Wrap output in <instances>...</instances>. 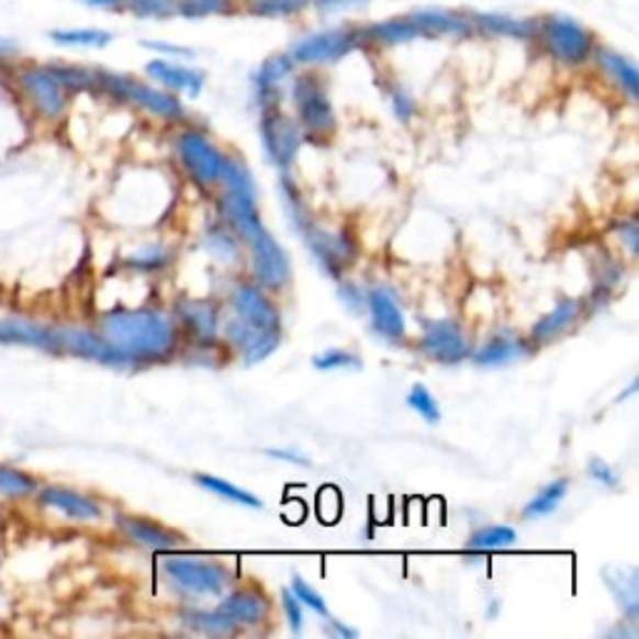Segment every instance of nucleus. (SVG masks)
<instances>
[{
  "label": "nucleus",
  "instance_id": "nucleus-20",
  "mask_svg": "<svg viewBox=\"0 0 639 639\" xmlns=\"http://www.w3.org/2000/svg\"><path fill=\"white\" fill-rule=\"evenodd\" d=\"M115 523L117 527H121V532L127 537V540L138 542L141 547H148V550H155V552L176 550V547L186 545V537L178 535L176 529L162 527L148 517L117 515Z\"/></svg>",
  "mask_w": 639,
  "mask_h": 639
},
{
  "label": "nucleus",
  "instance_id": "nucleus-10",
  "mask_svg": "<svg viewBox=\"0 0 639 639\" xmlns=\"http://www.w3.org/2000/svg\"><path fill=\"white\" fill-rule=\"evenodd\" d=\"M253 255V276L268 290H280L290 280V262L285 250L280 248L265 227L260 225L250 237H245Z\"/></svg>",
  "mask_w": 639,
  "mask_h": 639
},
{
  "label": "nucleus",
  "instance_id": "nucleus-35",
  "mask_svg": "<svg viewBox=\"0 0 639 639\" xmlns=\"http://www.w3.org/2000/svg\"><path fill=\"white\" fill-rule=\"evenodd\" d=\"M568 487H570V482L564 478L550 482V485H545L532 500L527 502L525 509H523V515L529 517V519L552 515L554 509L560 507V502L564 500V495H568Z\"/></svg>",
  "mask_w": 639,
  "mask_h": 639
},
{
  "label": "nucleus",
  "instance_id": "nucleus-3",
  "mask_svg": "<svg viewBox=\"0 0 639 639\" xmlns=\"http://www.w3.org/2000/svg\"><path fill=\"white\" fill-rule=\"evenodd\" d=\"M285 93L292 108H295V121L303 127V133L317 135V138L335 133L337 113L330 90H327L325 78L315 68H298L295 76L290 78Z\"/></svg>",
  "mask_w": 639,
  "mask_h": 639
},
{
  "label": "nucleus",
  "instance_id": "nucleus-1",
  "mask_svg": "<svg viewBox=\"0 0 639 639\" xmlns=\"http://www.w3.org/2000/svg\"><path fill=\"white\" fill-rule=\"evenodd\" d=\"M103 337L127 360H160L176 348V327L158 310H113L100 323Z\"/></svg>",
  "mask_w": 639,
  "mask_h": 639
},
{
  "label": "nucleus",
  "instance_id": "nucleus-2",
  "mask_svg": "<svg viewBox=\"0 0 639 639\" xmlns=\"http://www.w3.org/2000/svg\"><path fill=\"white\" fill-rule=\"evenodd\" d=\"M597 35L580 18L550 11L535 15L532 45H537L547 58L562 68L590 66L592 53L597 48Z\"/></svg>",
  "mask_w": 639,
  "mask_h": 639
},
{
  "label": "nucleus",
  "instance_id": "nucleus-50",
  "mask_svg": "<svg viewBox=\"0 0 639 639\" xmlns=\"http://www.w3.org/2000/svg\"><path fill=\"white\" fill-rule=\"evenodd\" d=\"M282 609H285V615H288V623H290V629L295 635L303 632V623H305V615H303V605H300V599L292 595L290 590L282 592Z\"/></svg>",
  "mask_w": 639,
  "mask_h": 639
},
{
  "label": "nucleus",
  "instance_id": "nucleus-30",
  "mask_svg": "<svg viewBox=\"0 0 639 639\" xmlns=\"http://www.w3.org/2000/svg\"><path fill=\"white\" fill-rule=\"evenodd\" d=\"M617 572V578L605 570V584L612 595L617 597V605L623 607L629 623H637L639 615V592H637V570L635 568H612Z\"/></svg>",
  "mask_w": 639,
  "mask_h": 639
},
{
  "label": "nucleus",
  "instance_id": "nucleus-24",
  "mask_svg": "<svg viewBox=\"0 0 639 639\" xmlns=\"http://www.w3.org/2000/svg\"><path fill=\"white\" fill-rule=\"evenodd\" d=\"M221 213L227 223L235 227V233L243 237H250L260 223V215H258V208H255V195H245V193H233V190H227L221 200Z\"/></svg>",
  "mask_w": 639,
  "mask_h": 639
},
{
  "label": "nucleus",
  "instance_id": "nucleus-56",
  "mask_svg": "<svg viewBox=\"0 0 639 639\" xmlns=\"http://www.w3.org/2000/svg\"><path fill=\"white\" fill-rule=\"evenodd\" d=\"M0 343H3V335H0Z\"/></svg>",
  "mask_w": 639,
  "mask_h": 639
},
{
  "label": "nucleus",
  "instance_id": "nucleus-23",
  "mask_svg": "<svg viewBox=\"0 0 639 639\" xmlns=\"http://www.w3.org/2000/svg\"><path fill=\"white\" fill-rule=\"evenodd\" d=\"M368 307L372 315V325L380 335H385L388 340H403L405 337V317L400 313V307L395 300H392L390 292L385 290H370L368 295Z\"/></svg>",
  "mask_w": 639,
  "mask_h": 639
},
{
  "label": "nucleus",
  "instance_id": "nucleus-26",
  "mask_svg": "<svg viewBox=\"0 0 639 639\" xmlns=\"http://www.w3.org/2000/svg\"><path fill=\"white\" fill-rule=\"evenodd\" d=\"M217 609L225 612V615L231 617L235 625H258V623H262L265 617H268L270 605H268V599L260 595V592L240 590V592H233V595L227 599H223V605Z\"/></svg>",
  "mask_w": 639,
  "mask_h": 639
},
{
  "label": "nucleus",
  "instance_id": "nucleus-9",
  "mask_svg": "<svg viewBox=\"0 0 639 639\" xmlns=\"http://www.w3.org/2000/svg\"><path fill=\"white\" fill-rule=\"evenodd\" d=\"M168 578L180 584L182 590L195 592V595H223L227 582H231V574L225 568L213 562L203 560H188V557H170L162 564Z\"/></svg>",
  "mask_w": 639,
  "mask_h": 639
},
{
  "label": "nucleus",
  "instance_id": "nucleus-17",
  "mask_svg": "<svg viewBox=\"0 0 639 639\" xmlns=\"http://www.w3.org/2000/svg\"><path fill=\"white\" fill-rule=\"evenodd\" d=\"M590 66H595L602 78H607L619 93L627 96L632 103L639 98V68L637 63L619 53L617 48H609L605 43H597L595 53H592Z\"/></svg>",
  "mask_w": 639,
  "mask_h": 639
},
{
  "label": "nucleus",
  "instance_id": "nucleus-19",
  "mask_svg": "<svg viewBox=\"0 0 639 639\" xmlns=\"http://www.w3.org/2000/svg\"><path fill=\"white\" fill-rule=\"evenodd\" d=\"M231 305L235 310V315L248 323L255 330H280V313L278 307L265 298V292L260 288L253 285H240L235 288L231 295Z\"/></svg>",
  "mask_w": 639,
  "mask_h": 639
},
{
  "label": "nucleus",
  "instance_id": "nucleus-41",
  "mask_svg": "<svg viewBox=\"0 0 639 639\" xmlns=\"http://www.w3.org/2000/svg\"><path fill=\"white\" fill-rule=\"evenodd\" d=\"M375 3V0H313V11L317 18H325V21H333V18H345L350 13L368 11V8Z\"/></svg>",
  "mask_w": 639,
  "mask_h": 639
},
{
  "label": "nucleus",
  "instance_id": "nucleus-14",
  "mask_svg": "<svg viewBox=\"0 0 639 639\" xmlns=\"http://www.w3.org/2000/svg\"><path fill=\"white\" fill-rule=\"evenodd\" d=\"M123 103L141 108V111L160 117V121L176 123L186 117V103H182V96L170 93V90L155 83H148V80H138L135 76H131V80H127Z\"/></svg>",
  "mask_w": 639,
  "mask_h": 639
},
{
  "label": "nucleus",
  "instance_id": "nucleus-51",
  "mask_svg": "<svg viewBox=\"0 0 639 639\" xmlns=\"http://www.w3.org/2000/svg\"><path fill=\"white\" fill-rule=\"evenodd\" d=\"M78 3L90 8V11H100V13L121 15L123 11V0H78Z\"/></svg>",
  "mask_w": 639,
  "mask_h": 639
},
{
  "label": "nucleus",
  "instance_id": "nucleus-49",
  "mask_svg": "<svg viewBox=\"0 0 639 639\" xmlns=\"http://www.w3.org/2000/svg\"><path fill=\"white\" fill-rule=\"evenodd\" d=\"M587 474L592 480H597L599 485H607L612 490L619 487V478H617L615 468H612V464H607L602 458H592L587 462Z\"/></svg>",
  "mask_w": 639,
  "mask_h": 639
},
{
  "label": "nucleus",
  "instance_id": "nucleus-55",
  "mask_svg": "<svg viewBox=\"0 0 639 639\" xmlns=\"http://www.w3.org/2000/svg\"><path fill=\"white\" fill-rule=\"evenodd\" d=\"M15 43L0 38V60H11L15 56Z\"/></svg>",
  "mask_w": 639,
  "mask_h": 639
},
{
  "label": "nucleus",
  "instance_id": "nucleus-32",
  "mask_svg": "<svg viewBox=\"0 0 639 639\" xmlns=\"http://www.w3.org/2000/svg\"><path fill=\"white\" fill-rule=\"evenodd\" d=\"M578 315H580L578 300H562V303H557L550 313L537 320V325L532 327V337L535 340H550V337L568 330L574 320H578Z\"/></svg>",
  "mask_w": 639,
  "mask_h": 639
},
{
  "label": "nucleus",
  "instance_id": "nucleus-6",
  "mask_svg": "<svg viewBox=\"0 0 639 639\" xmlns=\"http://www.w3.org/2000/svg\"><path fill=\"white\" fill-rule=\"evenodd\" d=\"M260 141L268 158L278 168H290L298 158L300 145H303V127L292 115L282 111V105L260 111Z\"/></svg>",
  "mask_w": 639,
  "mask_h": 639
},
{
  "label": "nucleus",
  "instance_id": "nucleus-53",
  "mask_svg": "<svg viewBox=\"0 0 639 639\" xmlns=\"http://www.w3.org/2000/svg\"><path fill=\"white\" fill-rule=\"evenodd\" d=\"M270 458H278V460H285V462H292V464H305L307 468V460L303 458V455H298V452H292V450H268Z\"/></svg>",
  "mask_w": 639,
  "mask_h": 639
},
{
  "label": "nucleus",
  "instance_id": "nucleus-47",
  "mask_svg": "<svg viewBox=\"0 0 639 639\" xmlns=\"http://www.w3.org/2000/svg\"><path fill=\"white\" fill-rule=\"evenodd\" d=\"M317 370H345V368H360V358L348 350H327L317 355L313 360Z\"/></svg>",
  "mask_w": 639,
  "mask_h": 639
},
{
  "label": "nucleus",
  "instance_id": "nucleus-22",
  "mask_svg": "<svg viewBox=\"0 0 639 639\" xmlns=\"http://www.w3.org/2000/svg\"><path fill=\"white\" fill-rule=\"evenodd\" d=\"M303 233H305L307 248L313 250V255L320 262H323V268L330 272V276H340L345 265H348L352 258L350 243L343 240L340 235L320 231L315 223L303 225Z\"/></svg>",
  "mask_w": 639,
  "mask_h": 639
},
{
  "label": "nucleus",
  "instance_id": "nucleus-46",
  "mask_svg": "<svg viewBox=\"0 0 639 639\" xmlns=\"http://www.w3.org/2000/svg\"><path fill=\"white\" fill-rule=\"evenodd\" d=\"M290 592L300 599V605L310 607V609L317 612V615H323V617H330V609H327L323 595H320L315 587H310V584L303 578H300V574H295V578H292Z\"/></svg>",
  "mask_w": 639,
  "mask_h": 639
},
{
  "label": "nucleus",
  "instance_id": "nucleus-12",
  "mask_svg": "<svg viewBox=\"0 0 639 639\" xmlns=\"http://www.w3.org/2000/svg\"><path fill=\"white\" fill-rule=\"evenodd\" d=\"M474 38L532 43L535 15H515L507 11H470Z\"/></svg>",
  "mask_w": 639,
  "mask_h": 639
},
{
  "label": "nucleus",
  "instance_id": "nucleus-4",
  "mask_svg": "<svg viewBox=\"0 0 639 639\" xmlns=\"http://www.w3.org/2000/svg\"><path fill=\"white\" fill-rule=\"evenodd\" d=\"M358 51H362L358 23H337L327 25V29L307 31L288 45V56L295 60L298 68L315 70L335 66Z\"/></svg>",
  "mask_w": 639,
  "mask_h": 639
},
{
  "label": "nucleus",
  "instance_id": "nucleus-21",
  "mask_svg": "<svg viewBox=\"0 0 639 639\" xmlns=\"http://www.w3.org/2000/svg\"><path fill=\"white\" fill-rule=\"evenodd\" d=\"M38 500L43 507L56 509L63 517L72 519V523H93V519L103 517V507H100L93 497L80 495V492L68 487L58 485L43 487L38 492Z\"/></svg>",
  "mask_w": 639,
  "mask_h": 639
},
{
  "label": "nucleus",
  "instance_id": "nucleus-42",
  "mask_svg": "<svg viewBox=\"0 0 639 639\" xmlns=\"http://www.w3.org/2000/svg\"><path fill=\"white\" fill-rule=\"evenodd\" d=\"M407 405L415 410V413L425 419V423H440V407H437V400L433 397V392L425 385H413L407 395Z\"/></svg>",
  "mask_w": 639,
  "mask_h": 639
},
{
  "label": "nucleus",
  "instance_id": "nucleus-7",
  "mask_svg": "<svg viewBox=\"0 0 639 639\" xmlns=\"http://www.w3.org/2000/svg\"><path fill=\"white\" fill-rule=\"evenodd\" d=\"M295 60L288 56V51H278L265 58L250 76V93L253 103L258 111H268V108L282 105V96H285L290 78L295 76Z\"/></svg>",
  "mask_w": 639,
  "mask_h": 639
},
{
  "label": "nucleus",
  "instance_id": "nucleus-38",
  "mask_svg": "<svg viewBox=\"0 0 639 639\" xmlns=\"http://www.w3.org/2000/svg\"><path fill=\"white\" fill-rule=\"evenodd\" d=\"M35 490H38V482H35L33 474L15 470L11 464H0V495L21 500L31 497Z\"/></svg>",
  "mask_w": 639,
  "mask_h": 639
},
{
  "label": "nucleus",
  "instance_id": "nucleus-54",
  "mask_svg": "<svg viewBox=\"0 0 639 639\" xmlns=\"http://www.w3.org/2000/svg\"><path fill=\"white\" fill-rule=\"evenodd\" d=\"M327 619H330V625H333V632H335L337 637H348V639L358 637V632H355L352 627H345L343 623H337V619H333V617H327Z\"/></svg>",
  "mask_w": 639,
  "mask_h": 639
},
{
  "label": "nucleus",
  "instance_id": "nucleus-15",
  "mask_svg": "<svg viewBox=\"0 0 639 639\" xmlns=\"http://www.w3.org/2000/svg\"><path fill=\"white\" fill-rule=\"evenodd\" d=\"M358 25H360L362 51H390V48H403V45H410L415 41H423L417 25L407 13L378 18V21H368Z\"/></svg>",
  "mask_w": 639,
  "mask_h": 639
},
{
  "label": "nucleus",
  "instance_id": "nucleus-29",
  "mask_svg": "<svg viewBox=\"0 0 639 639\" xmlns=\"http://www.w3.org/2000/svg\"><path fill=\"white\" fill-rule=\"evenodd\" d=\"M180 323L200 340H215L217 335V310L205 300H186L178 305Z\"/></svg>",
  "mask_w": 639,
  "mask_h": 639
},
{
  "label": "nucleus",
  "instance_id": "nucleus-16",
  "mask_svg": "<svg viewBox=\"0 0 639 639\" xmlns=\"http://www.w3.org/2000/svg\"><path fill=\"white\" fill-rule=\"evenodd\" d=\"M56 340L58 352H68L76 355V358L96 360L103 365H115V368L131 365V360H127L121 350H115L103 335L78 330V327H56Z\"/></svg>",
  "mask_w": 639,
  "mask_h": 639
},
{
  "label": "nucleus",
  "instance_id": "nucleus-39",
  "mask_svg": "<svg viewBox=\"0 0 639 639\" xmlns=\"http://www.w3.org/2000/svg\"><path fill=\"white\" fill-rule=\"evenodd\" d=\"M523 345L515 343V340H507V337H495V340H490L485 348H480L474 352V362L478 365H502L507 360L517 358V355H523Z\"/></svg>",
  "mask_w": 639,
  "mask_h": 639
},
{
  "label": "nucleus",
  "instance_id": "nucleus-40",
  "mask_svg": "<svg viewBox=\"0 0 639 639\" xmlns=\"http://www.w3.org/2000/svg\"><path fill=\"white\" fill-rule=\"evenodd\" d=\"M278 345H280V330H258L240 350L245 355V362L255 365V362H262L265 358H270V355L278 350Z\"/></svg>",
  "mask_w": 639,
  "mask_h": 639
},
{
  "label": "nucleus",
  "instance_id": "nucleus-36",
  "mask_svg": "<svg viewBox=\"0 0 639 639\" xmlns=\"http://www.w3.org/2000/svg\"><path fill=\"white\" fill-rule=\"evenodd\" d=\"M195 482L200 487H205L208 492H213V495H217L221 500H231V502H237V505H245V507H262V502L250 495L248 490H240V487H235L233 482H227V480H221V478H213V474H195Z\"/></svg>",
  "mask_w": 639,
  "mask_h": 639
},
{
  "label": "nucleus",
  "instance_id": "nucleus-43",
  "mask_svg": "<svg viewBox=\"0 0 639 639\" xmlns=\"http://www.w3.org/2000/svg\"><path fill=\"white\" fill-rule=\"evenodd\" d=\"M221 182L225 186V190H233V193L255 195V186L248 176V170H245L243 162H237V160H231V158L225 160Z\"/></svg>",
  "mask_w": 639,
  "mask_h": 639
},
{
  "label": "nucleus",
  "instance_id": "nucleus-27",
  "mask_svg": "<svg viewBox=\"0 0 639 639\" xmlns=\"http://www.w3.org/2000/svg\"><path fill=\"white\" fill-rule=\"evenodd\" d=\"M313 8V0H240V13L260 21H295Z\"/></svg>",
  "mask_w": 639,
  "mask_h": 639
},
{
  "label": "nucleus",
  "instance_id": "nucleus-11",
  "mask_svg": "<svg viewBox=\"0 0 639 639\" xmlns=\"http://www.w3.org/2000/svg\"><path fill=\"white\" fill-rule=\"evenodd\" d=\"M178 153L186 170L203 186H213L221 182L223 168H225V155L210 143L203 133L186 131L178 135Z\"/></svg>",
  "mask_w": 639,
  "mask_h": 639
},
{
  "label": "nucleus",
  "instance_id": "nucleus-45",
  "mask_svg": "<svg viewBox=\"0 0 639 639\" xmlns=\"http://www.w3.org/2000/svg\"><path fill=\"white\" fill-rule=\"evenodd\" d=\"M388 100H390L392 115H395L400 123L413 121L415 113H417V103H415V98L410 96L403 86H400V83L388 86Z\"/></svg>",
  "mask_w": 639,
  "mask_h": 639
},
{
  "label": "nucleus",
  "instance_id": "nucleus-25",
  "mask_svg": "<svg viewBox=\"0 0 639 639\" xmlns=\"http://www.w3.org/2000/svg\"><path fill=\"white\" fill-rule=\"evenodd\" d=\"M48 41L66 51H103L113 43V33L96 25H76V29H53Z\"/></svg>",
  "mask_w": 639,
  "mask_h": 639
},
{
  "label": "nucleus",
  "instance_id": "nucleus-33",
  "mask_svg": "<svg viewBox=\"0 0 639 639\" xmlns=\"http://www.w3.org/2000/svg\"><path fill=\"white\" fill-rule=\"evenodd\" d=\"M121 15H131L135 21L166 23L178 18V0H123Z\"/></svg>",
  "mask_w": 639,
  "mask_h": 639
},
{
  "label": "nucleus",
  "instance_id": "nucleus-48",
  "mask_svg": "<svg viewBox=\"0 0 639 639\" xmlns=\"http://www.w3.org/2000/svg\"><path fill=\"white\" fill-rule=\"evenodd\" d=\"M127 265L131 268H138V270H158L162 265H168V253L160 250V248H150L145 253L133 255V258H127Z\"/></svg>",
  "mask_w": 639,
  "mask_h": 639
},
{
  "label": "nucleus",
  "instance_id": "nucleus-13",
  "mask_svg": "<svg viewBox=\"0 0 639 639\" xmlns=\"http://www.w3.org/2000/svg\"><path fill=\"white\" fill-rule=\"evenodd\" d=\"M145 78L150 83L170 90V93L198 98L205 88V72L190 66L188 60H170V58H158L145 63Z\"/></svg>",
  "mask_w": 639,
  "mask_h": 639
},
{
  "label": "nucleus",
  "instance_id": "nucleus-44",
  "mask_svg": "<svg viewBox=\"0 0 639 639\" xmlns=\"http://www.w3.org/2000/svg\"><path fill=\"white\" fill-rule=\"evenodd\" d=\"M141 45L153 56L158 58H170V60H193L195 58V51L188 48V45L182 43H172V41H162V38H148V41H141Z\"/></svg>",
  "mask_w": 639,
  "mask_h": 639
},
{
  "label": "nucleus",
  "instance_id": "nucleus-37",
  "mask_svg": "<svg viewBox=\"0 0 639 639\" xmlns=\"http://www.w3.org/2000/svg\"><path fill=\"white\" fill-rule=\"evenodd\" d=\"M517 542V532L507 525H490L470 537V550H505Z\"/></svg>",
  "mask_w": 639,
  "mask_h": 639
},
{
  "label": "nucleus",
  "instance_id": "nucleus-31",
  "mask_svg": "<svg viewBox=\"0 0 639 639\" xmlns=\"http://www.w3.org/2000/svg\"><path fill=\"white\" fill-rule=\"evenodd\" d=\"M240 13V0H178V18L182 21H210V18H233Z\"/></svg>",
  "mask_w": 639,
  "mask_h": 639
},
{
  "label": "nucleus",
  "instance_id": "nucleus-52",
  "mask_svg": "<svg viewBox=\"0 0 639 639\" xmlns=\"http://www.w3.org/2000/svg\"><path fill=\"white\" fill-rule=\"evenodd\" d=\"M617 231H619V235L625 237V243L629 245V250L635 253L637 250V223L635 221H627V223L619 225Z\"/></svg>",
  "mask_w": 639,
  "mask_h": 639
},
{
  "label": "nucleus",
  "instance_id": "nucleus-34",
  "mask_svg": "<svg viewBox=\"0 0 639 639\" xmlns=\"http://www.w3.org/2000/svg\"><path fill=\"white\" fill-rule=\"evenodd\" d=\"M182 623H186L188 627H193L195 632L215 635V637L233 635L235 627H237L233 619L227 617L225 612H221V609H215V612H200V609L182 612Z\"/></svg>",
  "mask_w": 639,
  "mask_h": 639
},
{
  "label": "nucleus",
  "instance_id": "nucleus-28",
  "mask_svg": "<svg viewBox=\"0 0 639 639\" xmlns=\"http://www.w3.org/2000/svg\"><path fill=\"white\" fill-rule=\"evenodd\" d=\"M45 66L51 68L58 83L72 96H96V66H80V63L68 60H48Z\"/></svg>",
  "mask_w": 639,
  "mask_h": 639
},
{
  "label": "nucleus",
  "instance_id": "nucleus-18",
  "mask_svg": "<svg viewBox=\"0 0 639 639\" xmlns=\"http://www.w3.org/2000/svg\"><path fill=\"white\" fill-rule=\"evenodd\" d=\"M423 350L437 362H460L470 355V340L455 320H437L425 330Z\"/></svg>",
  "mask_w": 639,
  "mask_h": 639
},
{
  "label": "nucleus",
  "instance_id": "nucleus-5",
  "mask_svg": "<svg viewBox=\"0 0 639 639\" xmlns=\"http://www.w3.org/2000/svg\"><path fill=\"white\" fill-rule=\"evenodd\" d=\"M15 86L31 105L35 115L43 121H60L68 113L70 93L58 83L45 63H23L15 68Z\"/></svg>",
  "mask_w": 639,
  "mask_h": 639
},
{
  "label": "nucleus",
  "instance_id": "nucleus-8",
  "mask_svg": "<svg viewBox=\"0 0 639 639\" xmlns=\"http://www.w3.org/2000/svg\"><path fill=\"white\" fill-rule=\"evenodd\" d=\"M417 25L423 41H472V25L468 8H445V5H423L407 11Z\"/></svg>",
  "mask_w": 639,
  "mask_h": 639
}]
</instances>
